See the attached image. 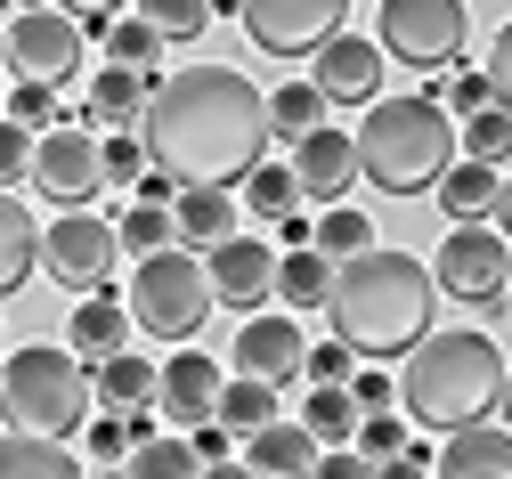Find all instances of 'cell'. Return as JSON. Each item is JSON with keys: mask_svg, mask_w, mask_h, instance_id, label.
<instances>
[{"mask_svg": "<svg viewBox=\"0 0 512 479\" xmlns=\"http://www.w3.org/2000/svg\"><path fill=\"white\" fill-rule=\"evenodd\" d=\"M0 479H82V455L66 439H33L0 423Z\"/></svg>", "mask_w": 512, "mask_h": 479, "instance_id": "7402d4cb", "label": "cell"}, {"mask_svg": "<svg viewBox=\"0 0 512 479\" xmlns=\"http://www.w3.org/2000/svg\"><path fill=\"white\" fill-rule=\"evenodd\" d=\"M447 114H480L488 106V74H480V65H456V74H447V90H431Z\"/></svg>", "mask_w": 512, "mask_h": 479, "instance_id": "7bdbcfd3", "label": "cell"}, {"mask_svg": "<svg viewBox=\"0 0 512 479\" xmlns=\"http://www.w3.org/2000/svg\"><path fill=\"white\" fill-rule=\"evenodd\" d=\"M212 423L220 431H261V423H277V390L269 382H252V374H220V398H212Z\"/></svg>", "mask_w": 512, "mask_h": 479, "instance_id": "83f0119b", "label": "cell"}, {"mask_svg": "<svg viewBox=\"0 0 512 479\" xmlns=\"http://www.w3.org/2000/svg\"><path fill=\"white\" fill-rule=\"evenodd\" d=\"M114 220H98V212H57L49 228H41V268L66 293H106L114 285Z\"/></svg>", "mask_w": 512, "mask_h": 479, "instance_id": "7c38bea8", "label": "cell"}, {"mask_svg": "<svg viewBox=\"0 0 512 479\" xmlns=\"http://www.w3.org/2000/svg\"><path fill=\"white\" fill-rule=\"evenodd\" d=\"M277 244H285V252L309 244V212H285V220H277Z\"/></svg>", "mask_w": 512, "mask_h": 479, "instance_id": "f907efd6", "label": "cell"}, {"mask_svg": "<svg viewBox=\"0 0 512 479\" xmlns=\"http://www.w3.org/2000/svg\"><path fill=\"white\" fill-rule=\"evenodd\" d=\"M236 25L269 57H317L350 25V0H236Z\"/></svg>", "mask_w": 512, "mask_h": 479, "instance_id": "30bf717a", "label": "cell"}, {"mask_svg": "<svg viewBox=\"0 0 512 479\" xmlns=\"http://www.w3.org/2000/svg\"><path fill=\"white\" fill-rule=\"evenodd\" d=\"M301 374H309V382H350L358 358L342 350V341H317V350H301Z\"/></svg>", "mask_w": 512, "mask_h": 479, "instance_id": "f6af8a7d", "label": "cell"}, {"mask_svg": "<svg viewBox=\"0 0 512 479\" xmlns=\"http://www.w3.org/2000/svg\"><path fill=\"white\" fill-rule=\"evenodd\" d=\"M66 350L74 358L131 350V309H122V293H82V309H66Z\"/></svg>", "mask_w": 512, "mask_h": 479, "instance_id": "d6986e66", "label": "cell"}, {"mask_svg": "<svg viewBox=\"0 0 512 479\" xmlns=\"http://www.w3.org/2000/svg\"><path fill=\"white\" fill-rule=\"evenodd\" d=\"M49 114H57V90H41V82H17L9 98H0V122H25V130H49Z\"/></svg>", "mask_w": 512, "mask_h": 479, "instance_id": "f35d334b", "label": "cell"}, {"mask_svg": "<svg viewBox=\"0 0 512 479\" xmlns=\"http://www.w3.org/2000/svg\"><path fill=\"white\" fill-rule=\"evenodd\" d=\"M301 431L342 447V439L358 431V406H350V390H342V382H317V390H309V406H301Z\"/></svg>", "mask_w": 512, "mask_h": 479, "instance_id": "1f68e13d", "label": "cell"}, {"mask_svg": "<svg viewBox=\"0 0 512 479\" xmlns=\"http://www.w3.org/2000/svg\"><path fill=\"white\" fill-rule=\"evenodd\" d=\"M90 398L106 406V415H122V406H155V366H147V358H131V350H114V358H98Z\"/></svg>", "mask_w": 512, "mask_h": 479, "instance_id": "d4e9b609", "label": "cell"}, {"mask_svg": "<svg viewBox=\"0 0 512 479\" xmlns=\"http://www.w3.org/2000/svg\"><path fill=\"white\" fill-rule=\"evenodd\" d=\"M512 277V244L488 228V220H456L439 236V260H431V285L447 301H464V309H488Z\"/></svg>", "mask_w": 512, "mask_h": 479, "instance_id": "ba28073f", "label": "cell"}, {"mask_svg": "<svg viewBox=\"0 0 512 479\" xmlns=\"http://www.w3.org/2000/svg\"><path fill=\"white\" fill-rule=\"evenodd\" d=\"M334 317V341L350 358H407L415 341L431 333V317H439V285H431V268L415 260V252H399V244H366V252H350V260H334V285H326V301H317Z\"/></svg>", "mask_w": 512, "mask_h": 479, "instance_id": "7a4b0ae2", "label": "cell"}, {"mask_svg": "<svg viewBox=\"0 0 512 479\" xmlns=\"http://www.w3.org/2000/svg\"><path fill=\"white\" fill-rule=\"evenodd\" d=\"M317 463V439L301 423H261V431H244V471L252 479H309Z\"/></svg>", "mask_w": 512, "mask_h": 479, "instance_id": "ffe728a7", "label": "cell"}, {"mask_svg": "<svg viewBox=\"0 0 512 479\" xmlns=\"http://www.w3.org/2000/svg\"><path fill=\"white\" fill-rule=\"evenodd\" d=\"M33 268H41V220L25 212V195L0 187V301H9Z\"/></svg>", "mask_w": 512, "mask_h": 479, "instance_id": "44dd1931", "label": "cell"}, {"mask_svg": "<svg viewBox=\"0 0 512 479\" xmlns=\"http://www.w3.org/2000/svg\"><path fill=\"white\" fill-rule=\"evenodd\" d=\"M196 479H252V471H244V463H228V455H220V463H204V471H196Z\"/></svg>", "mask_w": 512, "mask_h": 479, "instance_id": "f5cc1de1", "label": "cell"}, {"mask_svg": "<svg viewBox=\"0 0 512 479\" xmlns=\"http://www.w3.org/2000/svg\"><path fill=\"white\" fill-rule=\"evenodd\" d=\"M171 236H187V244L236 236V195H228V187H179V195H171Z\"/></svg>", "mask_w": 512, "mask_h": 479, "instance_id": "603a6c76", "label": "cell"}, {"mask_svg": "<svg viewBox=\"0 0 512 479\" xmlns=\"http://www.w3.org/2000/svg\"><path fill=\"white\" fill-rule=\"evenodd\" d=\"M480 74H488V106H496V114H512V17L496 25V49H488Z\"/></svg>", "mask_w": 512, "mask_h": 479, "instance_id": "b9f144b4", "label": "cell"}, {"mask_svg": "<svg viewBox=\"0 0 512 479\" xmlns=\"http://www.w3.org/2000/svg\"><path fill=\"white\" fill-rule=\"evenodd\" d=\"M464 41H472V9L464 0H382L374 9V49L415 65V74L464 65Z\"/></svg>", "mask_w": 512, "mask_h": 479, "instance_id": "52a82bcc", "label": "cell"}, {"mask_svg": "<svg viewBox=\"0 0 512 479\" xmlns=\"http://www.w3.org/2000/svg\"><path fill=\"white\" fill-rule=\"evenodd\" d=\"M439 479H512V431L504 423H472V431H447L431 447Z\"/></svg>", "mask_w": 512, "mask_h": 479, "instance_id": "ac0fdd59", "label": "cell"}, {"mask_svg": "<svg viewBox=\"0 0 512 479\" xmlns=\"http://www.w3.org/2000/svg\"><path fill=\"white\" fill-rule=\"evenodd\" d=\"M309 479H374V463H366L358 447H334V455H317V463H309Z\"/></svg>", "mask_w": 512, "mask_h": 479, "instance_id": "c3c4849f", "label": "cell"}, {"mask_svg": "<svg viewBox=\"0 0 512 479\" xmlns=\"http://www.w3.org/2000/svg\"><path fill=\"white\" fill-rule=\"evenodd\" d=\"M25 179L57 203V212H90V203L106 195V163H98V139L90 130H74V122H49V130H33V163H25Z\"/></svg>", "mask_w": 512, "mask_h": 479, "instance_id": "9c48e42d", "label": "cell"}, {"mask_svg": "<svg viewBox=\"0 0 512 479\" xmlns=\"http://www.w3.org/2000/svg\"><path fill=\"white\" fill-rule=\"evenodd\" d=\"M212 398H220V366L196 350V341H179V350L155 366V406L171 415V431H196V423H212Z\"/></svg>", "mask_w": 512, "mask_h": 479, "instance_id": "9a60e30c", "label": "cell"}, {"mask_svg": "<svg viewBox=\"0 0 512 479\" xmlns=\"http://www.w3.org/2000/svg\"><path fill=\"white\" fill-rule=\"evenodd\" d=\"M98 415L90 398V366L66 341H25V350H0V423L33 431V439H74Z\"/></svg>", "mask_w": 512, "mask_h": 479, "instance_id": "5b68a950", "label": "cell"}, {"mask_svg": "<svg viewBox=\"0 0 512 479\" xmlns=\"http://www.w3.org/2000/svg\"><path fill=\"white\" fill-rule=\"evenodd\" d=\"M301 325L277 309V317H244V333H236V374H252V382H269V390H285V382H301Z\"/></svg>", "mask_w": 512, "mask_h": 479, "instance_id": "e0dca14e", "label": "cell"}, {"mask_svg": "<svg viewBox=\"0 0 512 479\" xmlns=\"http://www.w3.org/2000/svg\"><path fill=\"white\" fill-rule=\"evenodd\" d=\"M496 179L504 171H488V163H447L439 171V212H447V228H456V220H488V203H496Z\"/></svg>", "mask_w": 512, "mask_h": 479, "instance_id": "4316f807", "label": "cell"}, {"mask_svg": "<svg viewBox=\"0 0 512 479\" xmlns=\"http://www.w3.org/2000/svg\"><path fill=\"white\" fill-rule=\"evenodd\" d=\"M25 163H33V130L25 122H0V187H9V195H17Z\"/></svg>", "mask_w": 512, "mask_h": 479, "instance_id": "ee69618b", "label": "cell"}, {"mask_svg": "<svg viewBox=\"0 0 512 479\" xmlns=\"http://www.w3.org/2000/svg\"><path fill=\"white\" fill-rule=\"evenodd\" d=\"M147 171L171 187H244V171L269 155V98L244 65H179L155 74L139 106Z\"/></svg>", "mask_w": 512, "mask_h": 479, "instance_id": "6da1fadb", "label": "cell"}, {"mask_svg": "<svg viewBox=\"0 0 512 479\" xmlns=\"http://www.w3.org/2000/svg\"><path fill=\"white\" fill-rule=\"evenodd\" d=\"M49 9H57V17H74L82 33H106L122 9H131V0H49Z\"/></svg>", "mask_w": 512, "mask_h": 479, "instance_id": "bcb514c9", "label": "cell"}, {"mask_svg": "<svg viewBox=\"0 0 512 479\" xmlns=\"http://www.w3.org/2000/svg\"><path fill=\"white\" fill-rule=\"evenodd\" d=\"M334 106L317 98L309 82H285V90H269V139H301V130H317Z\"/></svg>", "mask_w": 512, "mask_h": 479, "instance_id": "4dcf8cb0", "label": "cell"}, {"mask_svg": "<svg viewBox=\"0 0 512 479\" xmlns=\"http://www.w3.org/2000/svg\"><path fill=\"white\" fill-rule=\"evenodd\" d=\"M204 455L187 447V431H147L131 455H122V479H196Z\"/></svg>", "mask_w": 512, "mask_h": 479, "instance_id": "484cf974", "label": "cell"}, {"mask_svg": "<svg viewBox=\"0 0 512 479\" xmlns=\"http://www.w3.org/2000/svg\"><path fill=\"white\" fill-rule=\"evenodd\" d=\"M98 163H106V187H114V179H122V187H139V179H147V147L131 139V130L98 139Z\"/></svg>", "mask_w": 512, "mask_h": 479, "instance_id": "74e56055", "label": "cell"}, {"mask_svg": "<svg viewBox=\"0 0 512 479\" xmlns=\"http://www.w3.org/2000/svg\"><path fill=\"white\" fill-rule=\"evenodd\" d=\"M350 155H358V179L366 187H382V195L407 203V195H431L439 171L456 163V122H447V106L431 90L374 98L366 122H358V139H350Z\"/></svg>", "mask_w": 512, "mask_h": 479, "instance_id": "277c9868", "label": "cell"}, {"mask_svg": "<svg viewBox=\"0 0 512 479\" xmlns=\"http://www.w3.org/2000/svg\"><path fill=\"white\" fill-rule=\"evenodd\" d=\"M366 244H382V236H374V220L358 212V203H326V212L309 220V252H326V260H350Z\"/></svg>", "mask_w": 512, "mask_h": 479, "instance_id": "f546056e", "label": "cell"}, {"mask_svg": "<svg viewBox=\"0 0 512 479\" xmlns=\"http://www.w3.org/2000/svg\"><path fill=\"white\" fill-rule=\"evenodd\" d=\"M139 25L155 41H196L212 25V9H204V0H139Z\"/></svg>", "mask_w": 512, "mask_h": 479, "instance_id": "e575fe53", "label": "cell"}, {"mask_svg": "<svg viewBox=\"0 0 512 479\" xmlns=\"http://www.w3.org/2000/svg\"><path fill=\"white\" fill-rule=\"evenodd\" d=\"M464 163H488V171L512 163V114H496V106L464 114Z\"/></svg>", "mask_w": 512, "mask_h": 479, "instance_id": "836d02e7", "label": "cell"}, {"mask_svg": "<svg viewBox=\"0 0 512 479\" xmlns=\"http://www.w3.org/2000/svg\"><path fill=\"white\" fill-rule=\"evenodd\" d=\"M269 277H277V252L261 236H220L204 252V285H212V309H261L269 301Z\"/></svg>", "mask_w": 512, "mask_h": 479, "instance_id": "4fadbf2b", "label": "cell"}, {"mask_svg": "<svg viewBox=\"0 0 512 479\" xmlns=\"http://www.w3.org/2000/svg\"><path fill=\"white\" fill-rule=\"evenodd\" d=\"M496 301H504V317H512V277H504V293H496Z\"/></svg>", "mask_w": 512, "mask_h": 479, "instance_id": "9f6ffc18", "label": "cell"}, {"mask_svg": "<svg viewBox=\"0 0 512 479\" xmlns=\"http://www.w3.org/2000/svg\"><path fill=\"white\" fill-rule=\"evenodd\" d=\"M122 309H131V325L139 333H155V341H196L204 333V317H212V285H204V260L196 252H179V244H163V252H147L139 260V277H131V293H122Z\"/></svg>", "mask_w": 512, "mask_h": 479, "instance_id": "8992f818", "label": "cell"}, {"mask_svg": "<svg viewBox=\"0 0 512 479\" xmlns=\"http://www.w3.org/2000/svg\"><path fill=\"white\" fill-rule=\"evenodd\" d=\"M277 301H293V309H317L326 301V285H334V260L326 252H309V244H293V252H277Z\"/></svg>", "mask_w": 512, "mask_h": 479, "instance_id": "f1b7e54d", "label": "cell"}, {"mask_svg": "<svg viewBox=\"0 0 512 479\" xmlns=\"http://www.w3.org/2000/svg\"><path fill=\"white\" fill-rule=\"evenodd\" d=\"M309 90L326 98V106H374V98H382V49L358 41V33H334L326 49H317Z\"/></svg>", "mask_w": 512, "mask_h": 479, "instance_id": "2e32d148", "label": "cell"}, {"mask_svg": "<svg viewBox=\"0 0 512 479\" xmlns=\"http://www.w3.org/2000/svg\"><path fill=\"white\" fill-rule=\"evenodd\" d=\"M496 406H504V431H512V366H504V390H496Z\"/></svg>", "mask_w": 512, "mask_h": 479, "instance_id": "db71d44e", "label": "cell"}, {"mask_svg": "<svg viewBox=\"0 0 512 479\" xmlns=\"http://www.w3.org/2000/svg\"><path fill=\"white\" fill-rule=\"evenodd\" d=\"M244 203H252L261 220H285V212H301L293 171H285V163H252V171H244Z\"/></svg>", "mask_w": 512, "mask_h": 479, "instance_id": "d590c367", "label": "cell"}, {"mask_svg": "<svg viewBox=\"0 0 512 479\" xmlns=\"http://www.w3.org/2000/svg\"><path fill=\"white\" fill-rule=\"evenodd\" d=\"M106 65H131V74H155V65H163V41H155L139 17H114V25H106Z\"/></svg>", "mask_w": 512, "mask_h": 479, "instance_id": "8d00e7d4", "label": "cell"}, {"mask_svg": "<svg viewBox=\"0 0 512 479\" xmlns=\"http://www.w3.org/2000/svg\"><path fill=\"white\" fill-rule=\"evenodd\" d=\"M374 479H431V471H423V463H407V455H382V471H374Z\"/></svg>", "mask_w": 512, "mask_h": 479, "instance_id": "816d5d0a", "label": "cell"}, {"mask_svg": "<svg viewBox=\"0 0 512 479\" xmlns=\"http://www.w3.org/2000/svg\"><path fill=\"white\" fill-rule=\"evenodd\" d=\"M399 415H391V406H382V415H358V431H350V447L366 455V463H382V455H399Z\"/></svg>", "mask_w": 512, "mask_h": 479, "instance_id": "60d3db41", "label": "cell"}, {"mask_svg": "<svg viewBox=\"0 0 512 479\" xmlns=\"http://www.w3.org/2000/svg\"><path fill=\"white\" fill-rule=\"evenodd\" d=\"M285 171H293V195L317 203V212H326V203H350V187H358V155H350L342 130H326V122L293 139V163Z\"/></svg>", "mask_w": 512, "mask_h": 479, "instance_id": "5bb4252c", "label": "cell"}, {"mask_svg": "<svg viewBox=\"0 0 512 479\" xmlns=\"http://www.w3.org/2000/svg\"><path fill=\"white\" fill-rule=\"evenodd\" d=\"M342 390H350V406H358V415H382V406L399 398V382H391V374H350Z\"/></svg>", "mask_w": 512, "mask_h": 479, "instance_id": "7dc6e473", "label": "cell"}, {"mask_svg": "<svg viewBox=\"0 0 512 479\" xmlns=\"http://www.w3.org/2000/svg\"><path fill=\"white\" fill-rule=\"evenodd\" d=\"M82 25L74 17H57V9H33V17H9L0 25V65H9L17 82H41V90H57V82H74L82 74Z\"/></svg>", "mask_w": 512, "mask_h": 479, "instance_id": "8fae6325", "label": "cell"}, {"mask_svg": "<svg viewBox=\"0 0 512 479\" xmlns=\"http://www.w3.org/2000/svg\"><path fill=\"white\" fill-rule=\"evenodd\" d=\"M488 220H496V236L512 244V179H496V203H488Z\"/></svg>", "mask_w": 512, "mask_h": 479, "instance_id": "681fc988", "label": "cell"}, {"mask_svg": "<svg viewBox=\"0 0 512 479\" xmlns=\"http://www.w3.org/2000/svg\"><path fill=\"white\" fill-rule=\"evenodd\" d=\"M147 90H155V74H131V65H98V74H90V114H98L106 130H139Z\"/></svg>", "mask_w": 512, "mask_h": 479, "instance_id": "cb8c5ba5", "label": "cell"}, {"mask_svg": "<svg viewBox=\"0 0 512 479\" xmlns=\"http://www.w3.org/2000/svg\"><path fill=\"white\" fill-rule=\"evenodd\" d=\"M74 439H82L90 463H122V455H131V431H122V415H90Z\"/></svg>", "mask_w": 512, "mask_h": 479, "instance_id": "ab89813d", "label": "cell"}, {"mask_svg": "<svg viewBox=\"0 0 512 479\" xmlns=\"http://www.w3.org/2000/svg\"><path fill=\"white\" fill-rule=\"evenodd\" d=\"M0 350H9V333H0Z\"/></svg>", "mask_w": 512, "mask_h": 479, "instance_id": "6f0895ef", "label": "cell"}, {"mask_svg": "<svg viewBox=\"0 0 512 479\" xmlns=\"http://www.w3.org/2000/svg\"><path fill=\"white\" fill-rule=\"evenodd\" d=\"M33 9H49V0H9V17H33Z\"/></svg>", "mask_w": 512, "mask_h": 479, "instance_id": "11a10c76", "label": "cell"}, {"mask_svg": "<svg viewBox=\"0 0 512 479\" xmlns=\"http://www.w3.org/2000/svg\"><path fill=\"white\" fill-rule=\"evenodd\" d=\"M496 390H504V350L480 333V325H456V333H423L407 350V374H399V398H407V423L423 431H472L496 415Z\"/></svg>", "mask_w": 512, "mask_h": 479, "instance_id": "3957f363", "label": "cell"}, {"mask_svg": "<svg viewBox=\"0 0 512 479\" xmlns=\"http://www.w3.org/2000/svg\"><path fill=\"white\" fill-rule=\"evenodd\" d=\"M163 244H171V203H131V212L114 220V252L147 260V252H163Z\"/></svg>", "mask_w": 512, "mask_h": 479, "instance_id": "d6a6232c", "label": "cell"}]
</instances>
